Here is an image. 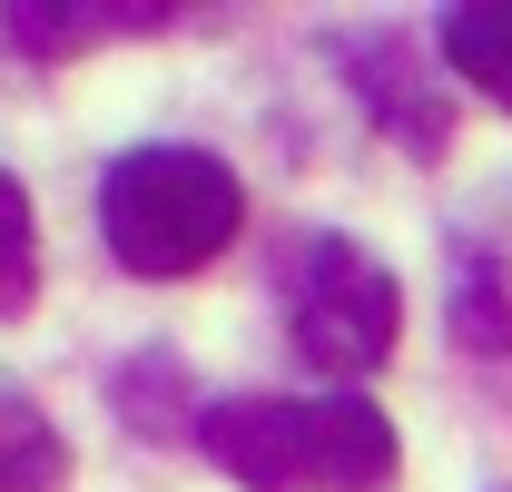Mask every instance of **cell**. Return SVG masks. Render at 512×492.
<instances>
[{"instance_id":"7a4b0ae2","label":"cell","mask_w":512,"mask_h":492,"mask_svg":"<svg viewBox=\"0 0 512 492\" xmlns=\"http://www.w3.org/2000/svg\"><path fill=\"white\" fill-rule=\"evenodd\" d=\"M247 187L217 148H128L99 178V237L128 276H197L237 237Z\"/></svg>"},{"instance_id":"5b68a950","label":"cell","mask_w":512,"mask_h":492,"mask_svg":"<svg viewBox=\"0 0 512 492\" xmlns=\"http://www.w3.org/2000/svg\"><path fill=\"white\" fill-rule=\"evenodd\" d=\"M444 69L463 89H483L493 109H512V0H463V10H444Z\"/></svg>"},{"instance_id":"3957f363","label":"cell","mask_w":512,"mask_h":492,"mask_svg":"<svg viewBox=\"0 0 512 492\" xmlns=\"http://www.w3.org/2000/svg\"><path fill=\"white\" fill-rule=\"evenodd\" d=\"M404 325V286L355 237H306L286 276V335L316 374H375Z\"/></svg>"},{"instance_id":"8992f818","label":"cell","mask_w":512,"mask_h":492,"mask_svg":"<svg viewBox=\"0 0 512 492\" xmlns=\"http://www.w3.org/2000/svg\"><path fill=\"white\" fill-rule=\"evenodd\" d=\"M30 296H40V217H30L20 178L0 168V325L30 315Z\"/></svg>"},{"instance_id":"6da1fadb","label":"cell","mask_w":512,"mask_h":492,"mask_svg":"<svg viewBox=\"0 0 512 492\" xmlns=\"http://www.w3.org/2000/svg\"><path fill=\"white\" fill-rule=\"evenodd\" d=\"M197 443L247 492H394L404 463L365 394H227L197 414Z\"/></svg>"},{"instance_id":"52a82bcc","label":"cell","mask_w":512,"mask_h":492,"mask_svg":"<svg viewBox=\"0 0 512 492\" xmlns=\"http://www.w3.org/2000/svg\"><path fill=\"white\" fill-rule=\"evenodd\" d=\"M60 433L40 424V414H30V404H10V394H0V492H50L60 483Z\"/></svg>"},{"instance_id":"277c9868","label":"cell","mask_w":512,"mask_h":492,"mask_svg":"<svg viewBox=\"0 0 512 492\" xmlns=\"http://www.w3.org/2000/svg\"><path fill=\"white\" fill-rule=\"evenodd\" d=\"M345 69L365 79V109H375V119L394 128L404 148H424V158L444 148V109L424 99V69H414V50H404L394 30H375V40H345Z\"/></svg>"}]
</instances>
